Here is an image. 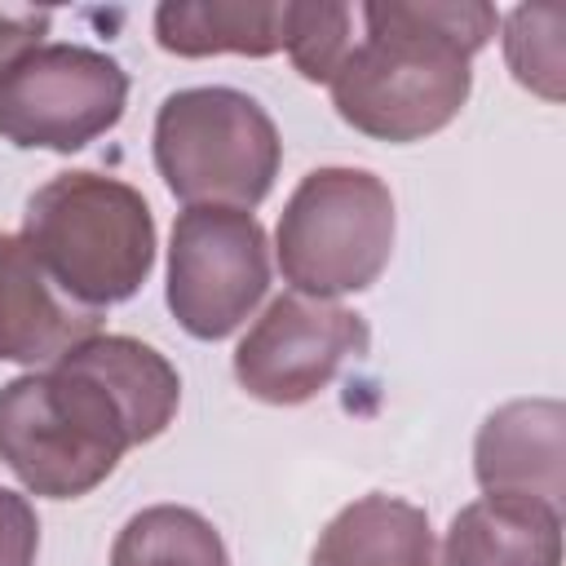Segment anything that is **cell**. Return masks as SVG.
Segmentation results:
<instances>
[{"instance_id":"obj_1","label":"cell","mask_w":566,"mask_h":566,"mask_svg":"<svg viewBox=\"0 0 566 566\" xmlns=\"http://www.w3.org/2000/svg\"><path fill=\"white\" fill-rule=\"evenodd\" d=\"M177 407L181 376L155 345L97 332L44 371L0 385V464L31 495L80 500L124 451L155 442Z\"/></svg>"},{"instance_id":"obj_2","label":"cell","mask_w":566,"mask_h":566,"mask_svg":"<svg viewBox=\"0 0 566 566\" xmlns=\"http://www.w3.org/2000/svg\"><path fill=\"white\" fill-rule=\"evenodd\" d=\"M358 18L363 35L327 80L336 115L389 146L442 133L469 102L473 57L495 40V4L367 0Z\"/></svg>"},{"instance_id":"obj_3","label":"cell","mask_w":566,"mask_h":566,"mask_svg":"<svg viewBox=\"0 0 566 566\" xmlns=\"http://www.w3.org/2000/svg\"><path fill=\"white\" fill-rule=\"evenodd\" d=\"M22 239L49 279L84 310L133 301L155 270V212L137 186L71 168L49 177L22 212Z\"/></svg>"},{"instance_id":"obj_4","label":"cell","mask_w":566,"mask_h":566,"mask_svg":"<svg viewBox=\"0 0 566 566\" xmlns=\"http://www.w3.org/2000/svg\"><path fill=\"white\" fill-rule=\"evenodd\" d=\"M155 172L186 208L252 212L279 177L283 142L270 111L226 84L177 88L155 111Z\"/></svg>"},{"instance_id":"obj_5","label":"cell","mask_w":566,"mask_h":566,"mask_svg":"<svg viewBox=\"0 0 566 566\" xmlns=\"http://www.w3.org/2000/svg\"><path fill=\"white\" fill-rule=\"evenodd\" d=\"M394 195L371 168L327 164L296 181L279 212L274 256L301 296L367 292L394 256Z\"/></svg>"},{"instance_id":"obj_6","label":"cell","mask_w":566,"mask_h":566,"mask_svg":"<svg viewBox=\"0 0 566 566\" xmlns=\"http://www.w3.org/2000/svg\"><path fill=\"white\" fill-rule=\"evenodd\" d=\"M124 106L128 71L88 44H35L0 71V137L18 150H84Z\"/></svg>"},{"instance_id":"obj_7","label":"cell","mask_w":566,"mask_h":566,"mask_svg":"<svg viewBox=\"0 0 566 566\" xmlns=\"http://www.w3.org/2000/svg\"><path fill=\"white\" fill-rule=\"evenodd\" d=\"M270 292V239L243 208H186L168 239L164 301L195 340H226Z\"/></svg>"},{"instance_id":"obj_8","label":"cell","mask_w":566,"mask_h":566,"mask_svg":"<svg viewBox=\"0 0 566 566\" xmlns=\"http://www.w3.org/2000/svg\"><path fill=\"white\" fill-rule=\"evenodd\" d=\"M367 345L371 327L358 310L283 292L239 340L234 380L256 402L301 407L318 398L349 358H363Z\"/></svg>"},{"instance_id":"obj_9","label":"cell","mask_w":566,"mask_h":566,"mask_svg":"<svg viewBox=\"0 0 566 566\" xmlns=\"http://www.w3.org/2000/svg\"><path fill=\"white\" fill-rule=\"evenodd\" d=\"M102 332V314L75 305L22 234L0 230V363L44 367Z\"/></svg>"},{"instance_id":"obj_10","label":"cell","mask_w":566,"mask_h":566,"mask_svg":"<svg viewBox=\"0 0 566 566\" xmlns=\"http://www.w3.org/2000/svg\"><path fill=\"white\" fill-rule=\"evenodd\" d=\"M566 407L557 398H517L495 407L473 438V478L486 495H535L562 509L566 491Z\"/></svg>"},{"instance_id":"obj_11","label":"cell","mask_w":566,"mask_h":566,"mask_svg":"<svg viewBox=\"0 0 566 566\" xmlns=\"http://www.w3.org/2000/svg\"><path fill=\"white\" fill-rule=\"evenodd\" d=\"M442 566H562V509L535 495H482L451 517Z\"/></svg>"},{"instance_id":"obj_12","label":"cell","mask_w":566,"mask_h":566,"mask_svg":"<svg viewBox=\"0 0 566 566\" xmlns=\"http://www.w3.org/2000/svg\"><path fill=\"white\" fill-rule=\"evenodd\" d=\"M310 566H438L429 513L385 491L358 495L318 531Z\"/></svg>"},{"instance_id":"obj_13","label":"cell","mask_w":566,"mask_h":566,"mask_svg":"<svg viewBox=\"0 0 566 566\" xmlns=\"http://www.w3.org/2000/svg\"><path fill=\"white\" fill-rule=\"evenodd\" d=\"M287 0H164L155 9V44L177 57H270L283 53Z\"/></svg>"},{"instance_id":"obj_14","label":"cell","mask_w":566,"mask_h":566,"mask_svg":"<svg viewBox=\"0 0 566 566\" xmlns=\"http://www.w3.org/2000/svg\"><path fill=\"white\" fill-rule=\"evenodd\" d=\"M111 566H230V553L199 509L150 504L119 526Z\"/></svg>"},{"instance_id":"obj_15","label":"cell","mask_w":566,"mask_h":566,"mask_svg":"<svg viewBox=\"0 0 566 566\" xmlns=\"http://www.w3.org/2000/svg\"><path fill=\"white\" fill-rule=\"evenodd\" d=\"M354 44V9L336 0H287L283 53L310 84H327Z\"/></svg>"},{"instance_id":"obj_16","label":"cell","mask_w":566,"mask_h":566,"mask_svg":"<svg viewBox=\"0 0 566 566\" xmlns=\"http://www.w3.org/2000/svg\"><path fill=\"white\" fill-rule=\"evenodd\" d=\"M562 22L557 4H522L504 18V62L513 80L548 102L562 97Z\"/></svg>"},{"instance_id":"obj_17","label":"cell","mask_w":566,"mask_h":566,"mask_svg":"<svg viewBox=\"0 0 566 566\" xmlns=\"http://www.w3.org/2000/svg\"><path fill=\"white\" fill-rule=\"evenodd\" d=\"M40 517L27 495L0 486V566H35Z\"/></svg>"},{"instance_id":"obj_18","label":"cell","mask_w":566,"mask_h":566,"mask_svg":"<svg viewBox=\"0 0 566 566\" xmlns=\"http://www.w3.org/2000/svg\"><path fill=\"white\" fill-rule=\"evenodd\" d=\"M49 27H53L49 9H0V71L27 49H35L40 35H49Z\"/></svg>"}]
</instances>
